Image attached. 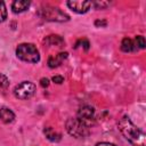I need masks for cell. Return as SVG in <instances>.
I'll use <instances>...</instances> for the list:
<instances>
[{
	"instance_id": "1",
	"label": "cell",
	"mask_w": 146,
	"mask_h": 146,
	"mask_svg": "<svg viewBox=\"0 0 146 146\" xmlns=\"http://www.w3.org/2000/svg\"><path fill=\"white\" fill-rule=\"evenodd\" d=\"M119 130L123 137L133 146H145V132L138 128L129 116L124 115L119 121Z\"/></svg>"
},
{
	"instance_id": "2",
	"label": "cell",
	"mask_w": 146,
	"mask_h": 146,
	"mask_svg": "<svg viewBox=\"0 0 146 146\" xmlns=\"http://www.w3.org/2000/svg\"><path fill=\"white\" fill-rule=\"evenodd\" d=\"M38 15L42 17L43 19L50 21V22H67L70 19V16L67 14L62 11L59 8L50 6V5L42 6L39 9Z\"/></svg>"
},
{
	"instance_id": "3",
	"label": "cell",
	"mask_w": 146,
	"mask_h": 146,
	"mask_svg": "<svg viewBox=\"0 0 146 146\" xmlns=\"http://www.w3.org/2000/svg\"><path fill=\"white\" fill-rule=\"evenodd\" d=\"M16 55L19 59L27 63H38L40 60V54L33 43H21L16 48Z\"/></svg>"
},
{
	"instance_id": "4",
	"label": "cell",
	"mask_w": 146,
	"mask_h": 146,
	"mask_svg": "<svg viewBox=\"0 0 146 146\" xmlns=\"http://www.w3.org/2000/svg\"><path fill=\"white\" fill-rule=\"evenodd\" d=\"M66 130L67 132L75 137V138H83L87 137L90 132V127L82 122L81 120H79L78 117H71L66 121Z\"/></svg>"
},
{
	"instance_id": "5",
	"label": "cell",
	"mask_w": 146,
	"mask_h": 146,
	"mask_svg": "<svg viewBox=\"0 0 146 146\" xmlns=\"http://www.w3.org/2000/svg\"><path fill=\"white\" fill-rule=\"evenodd\" d=\"M35 92V84L31 81H23L14 89V96L18 99H29Z\"/></svg>"
},
{
	"instance_id": "6",
	"label": "cell",
	"mask_w": 146,
	"mask_h": 146,
	"mask_svg": "<svg viewBox=\"0 0 146 146\" xmlns=\"http://www.w3.org/2000/svg\"><path fill=\"white\" fill-rule=\"evenodd\" d=\"M79 120H81L82 122L87 123L89 127L91 125V123L95 121V110L91 106L84 105L82 107H80V110L78 111V116Z\"/></svg>"
},
{
	"instance_id": "7",
	"label": "cell",
	"mask_w": 146,
	"mask_h": 146,
	"mask_svg": "<svg viewBox=\"0 0 146 146\" xmlns=\"http://www.w3.org/2000/svg\"><path fill=\"white\" fill-rule=\"evenodd\" d=\"M67 6L70 9L78 14H84L90 9L91 2L90 1H67Z\"/></svg>"
},
{
	"instance_id": "8",
	"label": "cell",
	"mask_w": 146,
	"mask_h": 146,
	"mask_svg": "<svg viewBox=\"0 0 146 146\" xmlns=\"http://www.w3.org/2000/svg\"><path fill=\"white\" fill-rule=\"evenodd\" d=\"M66 58H67V52H59L57 55H52L48 58V66L51 68L58 67Z\"/></svg>"
},
{
	"instance_id": "9",
	"label": "cell",
	"mask_w": 146,
	"mask_h": 146,
	"mask_svg": "<svg viewBox=\"0 0 146 146\" xmlns=\"http://www.w3.org/2000/svg\"><path fill=\"white\" fill-rule=\"evenodd\" d=\"M31 2L30 1H26V0H16L11 3V9L14 13L16 14H19V13H23L25 10L29 9Z\"/></svg>"
},
{
	"instance_id": "10",
	"label": "cell",
	"mask_w": 146,
	"mask_h": 146,
	"mask_svg": "<svg viewBox=\"0 0 146 146\" xmlns=\"http://www.w3.org/2000/svg\"><path fill=\"white\" fill-rule=\"evenodd\" d=\"M14 119H15V114L11 110L7 107L0 108V121H2L3 123H10L14 121Z\"/></svg>"
},
{
	"instance_id": "11",
	"label": "cell",
	"mask_w": 146,
	"mask_h": 146,
	"mask_svg": "<svg viewBox=\"0 0 146 146\" xmlns=\"http://www.w3.org/2000/svg\"><path fill=\"white\" fill-rule=\"evenodd\" d=\"M121 50L124 51V52H132V51H136L138 50L137 47H136V43L132 39L130 38H124L121 42Z\"/></svg>"
},
{
	"instance_id": "12",
	"label": "cell",
	"mask_w": 146,
	"mask_h": 146,
	"mask_svg": "<svg viewBox=\"0 0 146 146\" xmlns=\"http://www.w3.org/2000/svg\"><path fill=\"white\" fill-rule=\"evenodd\" d=\"M43 133L47 137V139H49L50 141H59L62 139V135L57 131H55L52 128L47 127L43 129Z\"/></svg>"
},
{
	"instance_id": "13",
	"label": "cell",
	"mask_w": 146,
	"mask_h": 146,
	"mask_svg": "<svg viewBox=\"0 0 146 146\" xmlns=\"http://www.w3.org/2000/svg\"><path fill=\"white\" fill-rule=\"evenodd\" d=\"M43 42L46 44H49V46H57V47H62L64 44V40L59 36V35H48Z\"/></svg>"
},
{
	"instance_id": "14",
	"label": "cell",
	"mask_w": 146,
	"mask_h": 146,
	"mask_svg": "<svg viewBox=\"0 0 146 146\" xmlns=\"http://www.w3.org/2000/svg\"><path fill=\"white\" fill-rule=\"evenodd\" d=\"M9 87V80L5 74L0 73V92H3Z\"/></svg>"
},
{
	"instance_id": "15",
	"label": "cell",
	"mask_w": 146,
	"mask_h": 146,
	"mask_svg": "<svg viewBox=\"0 0 146 146\" xmlns=\"http://www.w3.org/2000/svg\"><path fill=\"white\" fill-rule=\"evenodd\" d=\"M135 43H136V47L137 49H144L145 46H146V42H145V38L143 35H137L135 38Z\"/></svg>"
},
{
	"instance_id": "16",
	"label": "cell",
	"mask_w": 146,
	"mask_h": 146,
	"mask_svg": "<svg viewBox=\"0 0 146 146\" xmlns=\"http://www.w3.org/2000/svg\"><path fill=\"white\" fill-rule=\"evenodd\" d=\"M111 5V2L108 1H94L91 2V6H94L96 9H104L106 7H108Z\"/></svg>"
},
{
	"instance_id": "17",
	"label": "cell",
	"mask_w": 146,
	"mask_h": 146,
	"mask_svg": "<svg viewBox=\"0 0 146 146\" xmlns=\"http://www.w3.org/2000/svg\"><path fill=\"white\" fill-rule=\"evenodd\" d=\"M7 18V9H6V5L3 1H0V23L6 21Z\"/></svg>"
},
{
	"instance_id": "18",
	"label": "cell",
	"mask_w": 146,
	"mask_h": 146,
	"mask_svg": "<svg viewBox=\"0 0 146 146\" xmlns=\"http://www.w3.org/2000/svg\"><path fill=\"white\" fill-rule=\"evenodd\" d=\"M52 81L55 82V83H62L63 81H64V78L63 76H60V75H55V76H52Z\"/></svg>"
},
{
	"instance_id": "19",
	"label": "cell",
	"mask_w": 146,
	"mask_h": 146,
	"mask_svg": "<svg viewBox=\"0 0 146 146\" xmlns=\"http://www.w3.org/2000/svg\"><path fill=\"white\" fill-rule=\"evenodd\" d=\"M40 84L44 88V87H48L49 86V79H47V78H42L41 80H40Z\"/></svg>"
},
{
	"instance_id": "20",
	"label": "cell",
	"mask_w": 146,
	"mask_h": 146,
	"mask_svg": "<svg viewBox=\"0 0 146 146\" xmlns=\"http://www.w3.org/2000/svg\"><path fill=\"white\" fill-rule=\"evenodd\" d=\"M106 24H107L106 21H99V19H97V21L95 22V25L98 26V27H99V26H105Z\"/></svg>"
},
{
	"instance_id": "21",
	"label": "cell",
	"mask_w": 146,
	"mask_h": 146,
	"mask_svg": "<svg viewBox=\"0 0 146 146\" xmlns=\"http://www.w3.org/2000/svg\"><path fill=\"white\" fill-rule=\"evenodd\" d=\"M96 146H116V145H114L112 143H107V141H102V143L96 144Z\"/></svg>"
}]
</instances>
